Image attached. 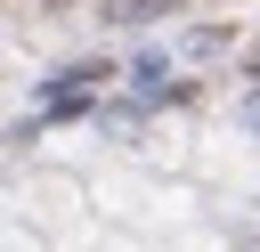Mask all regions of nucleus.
<instances>
[{
	"label": "nucleus",
	"instance_id": "f257e3e1",
	"mask_svg": "<svg viewBox=\"0 0 260 252\" xmlns=\"http://www.w3.org/2000/svg\"><path fill=\"white\" fill-rule=\"evenodd\" d=\"M162 8H179V0H114L122 24H146V16H162Z\"/></svg>",
	"mask_w": 260,
	"mask_h": 252
}]
</instances>
